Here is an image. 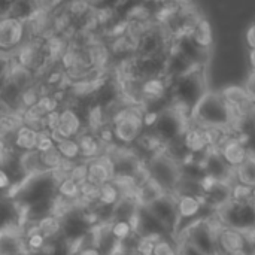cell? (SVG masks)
<instances>
[{
  "mask_svg": "<svg viewBox=\"0 0 255 255\" xmlns=\"http://www.w3.org/2000/svg\"><path fill=\"white\" fill-rule=\"evenodd\" d=\"M120 199H121V193L117 188V185L114 182H108V184L100 187L97 206L105 209V211H111L120 202Z\"/></svg>",
  "mask_w": 255,
  "mask_h": 255,
  "instance_id": "cell-21",
  "label": "cell"
},
{
  "mask_svg": "<svg viewBox=\"0 0 255 255\" xmlns=\"http://www.w3.org/2000/svg\"><path fill=\"white\" fill-rule=\"evenodd\" d=\"M70 179H73L81 187L87 184L88 182V161H84V160L78 161L70 173Z\"/></svg>",
  "mask_w": 255,
  "mask_h": 255,
  "instance_id": "cell-28",
  "label": "cell"
},
{
  "mask_svg": "<svg viewBox=\"0 0 255 255\" xmlns=\"http://www.w3.org/2000/svg\"><path fill=\"white\" fill-rule=\"evenodd\" d=\"M244 39H245V43H247L248 49H255V22H251L247 27Z\"/></svg>",
  "mask_w": 255,
  "mask_h": 255,
  "instance_id": "cell-32",
  "label": "cell"
},
{
  "mask_svg": "<svg viewBox=\"0 0 255 255\" xmlns=\"http://www.w3.org/2000/svg\"><path fill=\"white\" fill-rule=\"evenodd\" d=\"M70 46V42L61 36V34H54L49 39L43 40V51H45V60L51 66H60L61 58L67 52Z\"/></svg>",
  "mask_w": 255,
  "mask_h": 255,
  "instance_id": "cell-15",
  "label": "cell"
},
{
  "mask_svg": "<svg viewBox=\"0 0 255 255\" xmlns=\"http://www.w3.org/2000/svg\"><path fill=\"white\" fill-rule=\"evenodd\" d=\"M236 173V181L242 185L247 187H255V151L251 149L250 158L238 169L235 170Z\"/></svg>",
  "mask_w": 255,
  "mask_h": 255,
  "instance_id": "cell-22",
  "label": "cell"
},
{
  "mask_svg": "<svg viewBox=\"0 0 255 255\" xmlns=\"http://www.w3.org/2000/svg\"><path fill=\"white\" fill-rule=\"evenodd\" d=\"M251 199H253V206L255 209V187H253V190H251Z\"/></svg>",
  "mask_w": 255,
  "mask_h": 255,
  "instance_id": "cell-36",
  "label": "cell"
},
{
  "mask_svg": "<svg viewBox=\"0 0 255 255\" xmlns=\"http://www.w3.org/2000/svg\"><path fill=\"white\" fill-rule=\"evenodd\" d=\"M247 60H248V64H250L251 72H255V49H248Z\"/></svg>",
  "mask_w": 255,
  "mask_h": 255,
  "instance_id": "cell-35",
  "label": "cell"
},
{
  "mask_svg": "<svg viewBox=\"0 0 255 255\" xmlns=\"http://www.w3.org/2000/svg\"><path fill=\"white\" fill-rule=\"evenodd\" d=\"M58 128H60V111H55L52 114H48L46 115V120H45V130L49 131L55 137V140H57Z\"/></svg>",
  "mask_w": 255,
  "mask_h": 255,
  "instance_id": "cell-31",
  "label": "cell"
},
{
  "mask_svg": "<svg viewBox=\"0 0 255 255\" xmlns=\"http://www.w3.org/2000/svg\"><path fill=\"white\" fill-rule=\"evenodd\" d=\"M191 42L202 52H206L214 46V43H215L214 27L206 16L199 19V22L194 25L193 34H191Z\"/></svg>",
  "mask_w": 255,
  "mask_h": 255,
  "instance_id": "cell-13",
  "label": "cell"
},
{
  "mask_svg": "<svg viewBox=\"0 0 255 255\" xmlns=\"http://www.w3.org/2000/svg\"><path fill=\"white\" fill-rule=\"evenodd\" d=\"M87 130L85 120L73 105H64L60 109V128L57 133L58 139H76Z\"/></svg>",
  "mask_w": 255,
  "mask_h": 255,
  "instance_id": "cell-8",
  "label": "cell"
},
{
  "mask_svg": "<svg viewBox=\"0 0 255 255\" xmlns=\"http://www.w3.org/2000/svg\"><path fill=\"white\" fill-rule=\"evenodd\" d=\"M149 176L167 193L175 194L179 181L184 175V167L178 160L170 157L166 151L146 160Z\"/></svg>",
  "mask_w": 255,
  "mask_h": 255,
  "instance_id": "cell-2",
  "label": "cell"
},
{
  "mask_svg": "<svg viewBox=\"0 0 255 255\" xmlns=\"http://www.w3.org/2000/svg\"><path fill=\"white\" fill-rule=\"evenodd\" d=\"M37 106H39L46 115L61 109V103L54 97V94H45V96H42V97L39 99V102H37Z\"/></svg>",
  "mask_w": 255,
  "mask_h": 255,
  "instance_id": "cell-30",
  "label": "cell"
},
{
  "mask_svg": "<svg viewBox=\"0 0 255 255\" xmlns=\"http://www.w3.org/2000/svg\"><path fill=\"white\" fill-rule=\"evenodd\" d=\"M111 235H112L114 241H120V242H127L131 238H134L133 229H131L130 223L126 220L112 221L111 223Z\"/></svg>",
  "mask_w": 255,
  "mask_h": 255,
  "instance_id": "cell-25",
  "label": "cell"
},
{
  "mask_svg": "<svg viewBox=\"0 0 255 255\" xmlns=\"http://www.w3.org/2000/svg\"><path fill=\"white\" fill-rule=\"evenodd\" d=\"M250 244L241 229L224 227L217 236L218 255H245L250 253Z\"/></svg>",
  "mask_w": 255,
  "mask_h": 255,
  "instance_id": "cell-6",
  "label": "cell"
},
{
  "mask_svg": "<svg viewBox=\"0 0 255 255\" xmlns=\"http://www.w3.org/2000/svg\"><path fill=\"white\" fill-rule=\"evenodd\" d=\"M15 169L22 176V179H34L36 176L46 173L40 161V154L37 151L19 152Z\"/></svg>",
  "mask_w": 255,
  "mask_h": 255,
  "instance_id": "cell-11",
  "label": "cell"
},
{
  "mask_svg": "<svg viewBox=\"0 0 255 255\" xmlns=\"http://www.w3.org/2000/svg\"><path fill=\"white\" fill-rule=\"evenodd\" d=\"M3 82H7L13 87H16L18 90H25L28 87H31L33 84L37 82L36 76H34V72L18 64L13 57H12V63L7 69L6 73H3Z\"/></svg>",
  "mask_w": 255,
  "mask_h": 255,
  "instance_id": "cell-12",
  "label": "cell"
},
{
  "mask_svg": "<svg viewBox=\"0 0 255 255\" xmlns=\"http://www.w3.org/2000/svg\"><path fill=\"white\" fill-rule=\"evenodd\" d=\"M115 178V169L112 161L102 155L93 161H88V181L97 187H102L108 182H112Z\"/></svg>",
  "mask_w": 255,
  "mask_h": 255,
  "instance_id": "cell-10",
  "label": "cell"
},
{
  "mask_svg": "<svg viewBox=\"0 0 255 255\" xmlns=\"http://www.w3.org/2000/svg\"><path fill=\"white\" fill-rule=\"evenodd\" d=\"M181 143L188 154H193L196 157H202L209 151V143H208L205 128L194 123L190 124L182 133Z\"/></svg>",
  "mask_w": 255,
  "mask_h": 255,
  "instance_id": "cell-9",
  "label": "cell"
},
{
  "mask_svg": "<svg viewBox=\"0 0 255 255\" xmlns=\"http://www.w3.org/2000/svg\"><path fill=\"white\" fill-rule=\"evenodd\" d=\"M57 146V140L55 137L49 133V131H39V137H37V146H36V151L39 154L42 152H46L49 149H54Z\"/></svg>",
  "mask_w": 255,
  "mask_h": 255,
  "instance_id": "cell-29",
  "label": "cell"
},
{
  "mask_svg": "<svg viewBox=\"0 0 255 255\" xmlns=\"http://www.w3.org/2000/svg\"><path fill=\"white\" fill-rule=\"evenodd\" d=\"M57 149L60 151V154L66 160H70L75 163L82 160L81 148H79V143L76 139H58L57 140Z\"/></svg>",
  "mask_w": 255,
  "mask_h": 255,
  "instance_id": "cell-24",
  "label": "cell"
},
{
  "mask_svg": "<svg viewBox=\"0 0 255 255\" xmlns=\"http://www.w3.org/2000/svg\"><path fill=\"white\" fill-rule=\"evenodd\" d=\"M36 227L46 238V241L60 242V239H64V223L51 214L39 218L36 221Z\"/></svg>",
  "mask_w": 255,
  "mask_h": 255,
  "instance_id": "cell-17",
  "label": "cell"
},
{
  "mask_svg": "<svg viewBox=\"0 0 255 255\" xmlns=\"http://www.w3.org/2000/svg\"><path fill=\"white\" fill-rule=\"evenodd\" d=\"M218 154L232 170H238L250 158L251 148L248 145V139L239 133V134H232L221 145Z\"/></svg>",
  "mask_w": 255,
  "mask_h": 255,
  "instance_id": "cell-5",
  "label": "cell"
},
{
  "mask_svg": "<svg viewBox=\"0 0 255 255\" xmlns=\"http://www.w3.org/2000/svg\"><path fill=\"white\" fill-rule=\"evenodd\" d=\"M176 202V214H178V229L182 224L191 226L193 223L202 220L200 214L206 206V199L203 196L194 194H173Z\"/></svg>",
  "mask_w": 255,
  "mask_h": 255,
  "instance_id": "cell-7",
  "label": "cell"
},
{
  "mask_svg": "<svg viewBox=\"0 0 255 255\" xmlns=\"http://www.w3.org/2000/svg\"><path fill=\"white\" fill-rule=\"evenodd\" d=\"M27 24L13 16L0 18V48L3 54H13L28 40Z\"/></svg>",
  "mask_w": 255,
  "mask_h": 255,
  "instance_id": "cell-4",
  "label": "cell"
},
{
  "mask_svg": "<svg viewBox=\"0 0 255 255\" xmlns=\"http://www.w3.org/2000/svg\"><path fill=\"white\" fill-rule=\"evenodd\" d=\"M37 137H39V131L24 124L9 140H3V142L10 143L13 149L18 152H30V151H36Z\"/></svg>",
  "mask_w": 255,
  "mask_h": 255,
  "instance_id": "cell-16",
  "label": "cell"
},
{
  "mask_svg": "<svg viewBox=\"0 0 255 255\" xmlns=\"http://www.w3.org/2000/svg\"><path fill=\"white\" fill-rule=\"evenodd\" d=\"M154 255H179V245L178 241L173 239L172 236H163L161 239L157 241Z\"/></svg>",
  "mask_w": 255,
  "mask_h": 255,
  "instance_id": "cell-27",
  "label": "cell"
},
{
  "mask_svg": "<svg viewBox=\"0 0 255 255\" xmlns=\"http://www.w3.org/2000/svg\"><path fill=\"white\" fill-rule=\"evenodd\" d=\"M22 126H24L22 112H18V111H3L1 112L0 128H1L3 140H9Z\"/></svg>",
  "mask_w": 255,
  "mask_h": 255,
  "instance_id": "cell-19",
  "label": "cell"
},
{
  "mask_svg": "<svg viewBox=\"0 0 255 255\" xmlns=\"http://www.w3.org/2000/svg\"><path fill=\"white\" fill-rule=\"evenodd\" d=\"M139 209H140V206L137 205L136 199L121 197L120 202H118V203L111 209V212H109V223L118 221V220H126V221H128Z\"/></svg>",
  "mask_w": 255,
  "mask_h": 255,
  "instance_id": "cell-20",
  "label": "cell"
},
{
  "mask_svg": "<svg viewBox=\"0 0 255 255\" xmlns=\"http://www.w3.org/2000/svg\"><path fill=\"white\" fill-rule=\"evenodd\" d=\"M76 140L79 143L81 155H82L84 161H93V160L105 155L106 146L99 140V137L94 133L85 130L81 136L76 137Z\"/></svg>",
  "mask_w": 255,
  "mask_h": 255,
  "instance_id": "cell-14",
  "label": "cell"
},
{
  "mask_svg": "<svg viewBox=\"0 0 255 255\" xmlns=\"http://www.w3.org/2000/svg\"><path fill=\"white\" fill-rule=\"evenodd\" d=\"M0 185L4 191H7L12 185H13V179H12V175L6 170V169H1L0 170Z\"/></svg>",
  "mask_w": 255,
  "mask_h": 255,
  "instance_id": "cell-33",
  "label": "cell"
},
{
  "mask_svg": "<svg viewBox=\"0 0 255 255\" xmlns=\"http://www.w3.org/2000/svg\"><path fill=\"white\" fill-rule=\"evenodd\" d=\"M115 142L121 146H134L145 131L143 109L140 106L124 108L112 121Z\"/></svg>",
  "mask_w": 255,
  "mask_h": 255,
  "instance_id": "cell-3",
  "label": "cell"
},
{
  "mask_svg": "<svg viewBox=\"0 0 255 255\" xmlns=\"http://www.w3.org/2000/svg\"><path fill=\"white\" fill-rule=\"evenodd\" d=\"M167 193L149 176L145 182H142L139 185V191L136 196V202L142 209L149 208L154 202H157L158 199H161L163 196H166Z\"/></svg>",
  "mask_w": 255,
  "mask_h": 255,
  "instance_id": "cell-18",
  "label": "cell"
},
{
  "mask_svg": "<svg viewBox=\"0 0 255 255\" xmlns=\"http://www.w3.org/2000/svg\"><path fill=\"white\" fill-rule=\"evenodd\" d=\"M54 191H55V194H58L60 197H63V199H66V200H69L72 203H78L81 200V196H82L81 194V185L76 184L70 178L64 179L60 185H57L54 188Z\"/></svg>",
  "mask_w": 255,
  "mask_h": 255,
  "instance_id": "cell-23",
  "label": "cell"
},
{
  "mask_svg": "<svg viewBox=\"0 0 255 255\" xmlns=\"http://www.w3.org/2000/svg\"><path fill=\"white\" fill-rule=\"evenodd\" d=\"M63 160L64 158L60 154V151L57 149V146L54 149H49V151L40 154V161H42V166H43L46 173H51V172L57 170L61 166Z\"/></svg>",
  "mask_w": 255,
  "mask_h": 255,
  "instance_id": "cell-26",
  "label": "cell"
},
{
  "mask_svg": "<svg viewBox=\"0 0 255 255\" xmlns=\"http://www.w3.org/2000/svg\"><path fill=\"white\" fill-rule=\"evenodd\" d=\"M191 120L203 128L221 127L232 130V112L220 93L203 94L193 109Z\"/></svg>",
  "mask_w": 255,
  "mask_h": 255,
  "instance_id": "cell-1",
  "label": "cell"
},
{
  "mask_svg": "<svg viewBox=\"0 0 255 255\" xmlns=\"http://www.w3.org/2000/svg\"><path fill=\"white\" fill-rule=\"evenodd\" d=\"M76 255H105L102 250H99L97 247H93V245H88V247H84L79 253Z\"/></svg>",
  "mask_w": 255,
  "mask_h": 255,
  "instance_id": "cell-34",
  "label": "cell"
}]
</instances>
